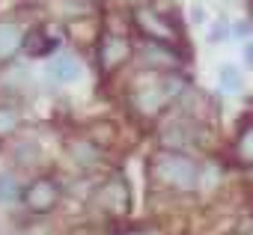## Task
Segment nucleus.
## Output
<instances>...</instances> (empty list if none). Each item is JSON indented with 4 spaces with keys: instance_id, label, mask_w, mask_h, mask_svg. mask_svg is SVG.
<instances>
[{
    "instance_id": "aec40b11",
    "label": "nucleus",
    "mask_w": 253,
    "mask_h": 235,
    "mask_svg": "<svg viewBox=\"0 0 253 235\" xmlns=\"http://www.w3.org/2000/svg\"><path fill=\"white\" fill-rule=\"evenodd\" d=\"M244 60H247V66H253V42L244 48Z\"/></svg>"
},
{
    "instance_id": "a211bd4d",
    "label": "nucleus",
    "mask_w": 253,
    "mask_h": 235,
    "mask_svg": "<svg viewBox=\"0 0 253 235\" xmlns=\"http://www.w3.org/2000/svg\"><path fill=\"white\" fill-rule=\"evenodd\" d=\"M232 33H235V36H238V39H247V36H250V33H253V27H250V24H247V21H238V24H235V27H232Z\"/></svg>"
},
{
    "instance_id": "9b49d317",
    "label": "nucleus",
    "mask_w": 253,
    "mask_h": 235,
    "mask_svg": "<svg viewBox=\"0 0 253 235\" xmlns=\"http://www.w3.org/2000/svg\"><path fill=\"white\" fill-rule=\"evenodd\" d=\"M143 63L152 66V69H173V66H176V57L170 54V48L164 51L161 45H149V48L143 51Z\"/></svg>"
},
{
    "instance_id": "4468645a",
    "label": "nucleus",
    "mask_w": 253,
    "mask_h": 235,
    "mask_svg": "<svg viewBox=\"0 0 253 235\" xmlns=\"http://www.w3.org/2000/svg\"><path fill=\"white\" fill-rule=\"evenodd\" d=\"M15 194H18L15 176H12V173H3V176H0V199H12Z\"/></svg>"
},
{
    "instance_id": "1a4fd4ad",
    "label": "nucleus",
    "mask_w": 253,
    "mask_h": 235,
    "mask_svg": "<svg viewBox=\"0 0 253 235\" xmlns=\"http://www.w3.org/2000/svg\"><path fill=\"white\" fill-rule=\"evenodd\" d=\"M235 155L241 164L253 167V119H247L238 131V140H235Z\"/></svg>"
},
{
    "instance_id": "412c9836",
    "label": "nucleus",
    "mask_w": 253,
    "mask_h": 235,
    "mask_svg": "<svg viewBox=\"0 0 253 235\" xmlns=\"http://www.w3.org/2000/svg\"><path fill=\"white\" fill-rule=\"evenodd\" d=\"M125 235H155L152 229H134V232H125Z\"/></svg>"
},
{
    "instance_id": "4be33fe9",
    "label": "nucleus",
    "mask_w": 253,
    "mask_h": 235,
    "mask_svg": "<svg viewBox=\"0 0 253 235\" xmlns=\"http://www.w3.org/2000/svg\"><path fill=\"white\" fill-rule=\"evenodd\" d=\"M250 235H253V232H250Z\"/></svg>"
},
{
    "instance_id": "dca6fc26",
    "label": "nucleus",
    "mask_w": 253,
    "mask_h": 235,
    "mask_svg": "<svg viewBox=\"0 0 253 235\" xmlns=\"http://www.w3.org/2000/svg\"><path fill=\"white\" fill-rule=\"evenodd\" d=\"M15 125H18V116H15V110H0V137H3V134H9Z\"/></svg>"
},
{
    "instance_id": "ddd939ff",
    "label": "nucleus",
    "mask_w": 253,
    "mask_h": 235,
    "mask_svg": "<svg viewBox=\"0 0 253 235\" xmlns=\"http://www.w3.org/2000/svg\"><path fill=\"white\" fill-rule=\"evenodd\" d=\"M220 83H223L226 89H241V72H238L235 66H223V69H220Z\"/></svg>"
},
{
    "instance_id": "39448f33",
    "label": "nucleus",
    "mask_w": 253,
    "mask_h": 235,
    "mask_svg": "<svg viewBox=\"0 0 253 235\" xmlns=\"http://www.w3.org/2000/svg\"><path fill=\"white\" fill-rule=\"evenodd\" d=\"M128 185H125V179L122 176H113V179H107V185L98 191V205L104 208V211H110V214H125L128 211Z\"/></svg>"
},
{
    "instance_id": "2eb2a0df",
    "label": "nucleus",
    "mask_w": 253,
    "mask_h": 235,
    "mask_svg": "<svg viewBox=\"0 0 253 235\" xmlns=\"http://www.w3.org/2000/svg\"><path fill=\"white\" fill-rule=\"evenodd\" d=\"M15 155H18V161H24V164H33V161L39 158V146H36V140H30V143H21V146L15 149Z\"/></svg>"
},
{
    "instance_id": "f3484780",
    "label": "nucleus",
    "mask_w": 253,
    "mask_h": 235,
    "mask_svg": "<svg viewBox=\"0 0 253 235\" xmlns=\"http://www.w3.org/2000/svg\"><path fill=\"white\" fill-rule=\"evenodd\" d=\"M229 36V27H226V21H217L214 27H211V42H223Z\"/></svg>"
},
{
    "instance_id": "f03ea898",
    "label": "nucleus",
    "mask_w": 253,
    "mask_h": 235,
    "mask_svg": "<svg viewBox=\"0 0 253 235\" xmlns=\"http://www.w3.org/2000/svg\"><path fill=\"white\" fill-rule=\"evenodd\" d=\"M134 24H137V30L146 36V39H152V42H158V45H173V42H179V33H176V27L161 15V12H155V9H137L134 12Z\"/></svg>"
},
{
    "instance_id": "6ab92c4d",
    "label": "nucleus",
    "mask_w": 253,
    "mask_h": 235,
    "mask_svg": "<svg viewBox=\"0 0 253 235\" xmlns=\"http://www.w3.org/2000/svg\"><path fill=\"white\" fill-rule=\"evenodd\" d=\"M191 18H194V24H203V18H206V9H203V6L197 3V6L191 9Z\"/></svg>"
},
{
    "instance_id": "6e6552de",
    "label": "nucleus",
    "mask_w": 253,
    "mask_h": 235,
    "mask_svg": "<svg viewBox=\"0 0 253 235\" xmlns=\"http://www.w3.org/2000/svg\"><path fill=\"white\" fill-rule=\"evenodd\" d=\"M164 101H167L164 89H140V92L134 95V107H137L140 113H146V116L158 113V110L164 107Z\"/></svg>"
},
{
    "instance_id": "423d86ee",
    "label": "nucleus",
    "mask_w": 253,
    "mask_h": 235,
    "mask_svg": "<svg viewBox=\"0 0 253 235\" xmlns=\"http://www.w3.org/2000/svg\"><path fill=\"white\" fill-rule=\"evenodd\" d=\"M48 75L57 80V83H72L78 75H81V66H78V60L75 57H57L51 66H48Z\"/></svg>"
},
{
    "instance_id": "7ed1b4c3",
    "label": "nucleus",
    "mask_w": 253,
    "mask_h": 235,
    "mask_svg": "<svg viewBox=\"0 0 253 235\" xmlns=\"http://www.w3.org/2000/svg\"><path fill=\"white\" fill-rule=\"evenodd\" d=\"M60 202V185L54 179H36L24 188V205L33 214H45Z\"/></svg>"
},
{
    "instance_id": "f257e3e1",
    "label": "nucleus",
    "mask_w": 253,
    "mask_h": 235,
    "mask_svg": "<svg viewBox=\"0 0 253 235\" xmlns=\"http://www.w3.org/2000/svg\"><path fill=\"white\" fill-rule=\"evenodd\" d=\"M149 176L155 185L161 188H173V191H194L197 179H200V167L182 155V152H173V149H164L158 155H152L149 161Z\"/></svg>"
},
{
    "instance_id": "0eeeda50",
    "label": "nucleus",
    "mask_w": 253,
    "mask_h": 235,
    "mask_svg": "<svg viewBox=\"0 0 253 235\" xmlns=\"http://www.w3.org/2000/svg\"><path fill=\"white\" fill-rule=\"evenodd\" d=\"M21 42H24V36H21V30H18L15 24L0 21V60H3V57H12V54L21 48Z\"/></svg>"
},
{
    "instance_id": "9d476101",
    "label": "nucleus",
    "mask_w": 253,
    "mask_h": 235,
    "mask_svg": "<svg viewBox=\"0 0 253 235\" xmlns=\"http://www.w3.org/2000/svg\"><path fill=\"white\" fill-rule=\"evenodd\" d=\"M21 45H24V48H27V54H33V57L48 54V51H54V48H57V42H54L45 30H33V33H27V39H24Z\"/></svg>"
},
{
    "instance_id": "20e7f679",
    "label": "nucleus",
    "mask_w": 253,
    "mask_h": 235,
    "mask_svg": "<svg viewBox=\"0 0 253 235\" xmlns=\"http://www.w3.org/2000/svg\"><path fill=\"white\" fill-rule=\"evenodd\" d=\"M128 57H131V45H128L125 36H104L98 42V66H101V72H113Z\"/></svg>"
},
{
    "instance_id": "f8f14e48",
    "label": "nucleus",
    "mask_w": 253,
    "mask_h": 235,
    "mask_svg": "<svg viewBox=\"0 0 253 235\" xmlns=\"http://www.w3.org/2000/svg\"><path fill=\"white\" fill-rule=\"evenodd\" d=\"M72 158H75V164H81L84 170L98 164V152H95L92 143H75V146H72Z\"/></svg>"
}]
</instances>
